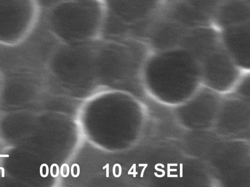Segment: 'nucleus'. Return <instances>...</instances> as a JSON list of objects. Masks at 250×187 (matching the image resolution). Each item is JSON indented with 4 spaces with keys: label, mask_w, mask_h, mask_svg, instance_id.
<instances>
[{
    "label": "nucleus",
    "mask_w": 250,
    "mask_h": 187,
    "mask_svg": "<svg viewBox=\"0 0 250 187\" xmlns=\"http://www.w3.org/2000/svg\"><path fill=\"white\" fill-rule=\"evenodd\" d=\"M188 28L165 16L162 9L142 25L139 38L152 52L168 51L180 47Z\"/></svg>",
    "instance_id": "nucleus-4"
},
{
    "label": "nucleus",
    "mask_w": 250,
    "mask_h": 187,
    "mask_svg": "<svg viewBox=\"0 0 250 187\" xmlns=\"http://www.w3.org/2000/svg\"><path fill=\"white\" fill-rule=\"evenodd\" d=\"M61 175L63 177H67L69 174V167L68 164H63L61 167Z\"/></svg>",
    "instance_id": "nucleus-12"
},
{
    "label": "nucleus",
    "mask_w": 250,
    "mask_h": 187,
    "mask_svg": "<svg viewBox=\"0 0 250 187\" xmlns=\"http://www.w3.org/2000/svg\"><path fill=\"white\" fill-rule=\"evenodd\" d=\"M205 25H212L213 16L222 0H178Z\"/></svg>",
    "instance_id": "nucleus-9"
},
{
    "label": "nucleus",
    "mask_w": 250,
    "mask_h": 187,
    "mask_svg": "<svg viewBox=\"0 0 250 187\" xmlns=\"http://www.w3.org/2000/svg\"><path fill=\"white\" fill-rule=\"evenodd\" d=\"M155 166H156V167H158L159 166H161L162 168H165V166H164V165L163 164L159 163V164H157Z\"/></svg>",
    "instance_id": "nucleus-21"
},
{
    "label": "nucleus",
    "mask_w": 250,
    "mask_h": 187,
    "mask_svg": "<svg viewBox=\"0 0 250 187\" xmlns=\"http://www.w3.org/2000/svg\"><path fill=\"white\" fill-rule=\"evenodd\" d=\"M147 166H148L147 164H146V165L144 166V168H143L141 171V175H140L141 177H143L144 172L145 171L146 168L147 167Z\"/></svg>",
    "instance_id": "nucleus-18"
},
{
    "label": "nucleus",
    "mask_w": 250,
    "mask_h": 187,
    "mask_svg": "<svg viewBox=\"0 0 250 187\" xmlns=\"http://www.w3.org/2000/svg\"><path fill=\"white\" fill-rule=\"evenodd\" d=\"M80 173V168L78 164H73L71 167V174L72 177H77Z\"/></svg>",
    "instance_id": "nucleus-10"
},
{
    "label": "nucleus",
    "mask_w": 250,
    "mask_h": 187,
    "mask_svg": "<svg viewBox=\"0 0 250 187\" xmlns=\"http://www.w3.org/2000/svg\"><path fill=\"white\" fill-rule=\"evenodd\" d=\"M104 19L102 0H58L51 4L45 16L49 32L62 44L100 38Z\"/></svg>",
    "instance_id": "nucleus-1"
},
{
    "label": "nucleus",
    "mask_w": 250,
    "mask_h": 187,
    "mask_svg": "<svg viewBox=\"0 0 250 187\" xmlns=\"http://www.w3.org/2000/svg\"><path fill=\"white\" fill-rule=\"evenodd\" d=\"M105 19L102 36L129 37L141 24L159 12L166 0H102Z\"/></svg>",
    "instance_id": "nucleus-2"
},
{
    "label": "nucleus",
    "mask_w": 250,
    "mask_h": 187,
    "mask_svg": "<svg viewBox=\"0 0 250 187\" xmlns=\"http://www.w3.org/2000/svg\"><path fill=\"white\" fill-rule=\"evenodd\" d=\"M183 164H180V177H183Z\"/></svg>",
    "instance_id": "nucleus-19"
},
{
    "label": "nucleus",
    "mask_w": 250,
    "mask_h": 187,
    "mask_svg": "<svg viewBox=\"0 0 250 187\" xmlns=\"http://www.w3.org/2000/svg\"><path fill=\"white\" fill-rule=\"evenodd\" d=\"M218 31L224 49L241 69L249 71L250 22Z\"/></svg>",
    "instance_id": "nucleus-5"
},
{
    "label": "nucleus",
    "mask_w": 250,
    "mask_h": 187,
    "mask_svg": "<svg viewBox=\"0 0 250 187\" xmlns=\"http://www.w3.org/2000/svg\"><path fill=\"white\" fill-rule=\"evenodd\" d=\"M167 177H178V175L176 174V175H168L167 176Z\"/></svg>",
    "instance_id": "nucleus-20"
},
{
    "label": "nucleus",
    "mask_w": 250,
    "mask_h": 187,
    "mask_svg": "<svg viewBox=\"0 0 250 187\" xmlns=\"http://www.w3.org/2000/svg\"><path fill=\"white\" fill-rule=\"evenodd\" d=\"M167 175L170 174V171H177L176 169H170V166L169 164H167Z\"/></svg>",
    "instance_id": "nucleus-17"
},
{
    "label": "nucleus",
    "mask_w": 250,
    "mask_h": 187,
    "mask_svg": "<svg viewBox=\"0 0 250 187\" xmlns=\"http://www.w3.org/2000/svg\"></svg>",
    "instance_id": "nucleus-24"
},
{
    "label": "nucleus",
    "mask_w": 250,
    "mask_h": 187,
    "mask_svg": "<svg viewBox=\"0 0 250 187\" xmlns=\"http://www.w3.org/2000/svg\"><path fill=\"white\" fill-rule=\"evenodd\" d=\"M50 174L53 177H57L58 176L60 169L58 165L57 164H53L50 167Z\"/></svg>",
    "instance_id": "nucleus-13"
},
{
    "label": "nucleus",
    "mask_w": 250,
    "mask_h": 187,
    "mask_svg": "<svg viewBox=\"0 0 250 187\" xmlns=\"http://www.w3.org/2000/svg\"><path fill=\"white\" fill-rule=\"evenodd\" d=\"M200 75L209 80L231 79L245 72L241 69L221 44L209 50L197 60Z\"/></svg>",
    "instance_id": "nucleus-6"
},
{
    "label": "nucleus",
    "mask_w": 250,
    "mask_h": 187,
    "mask_svg": "<svg viewBox=\"0 0 250 187\" xmlns=\"http://www.w3.org/2000/svg\"><path fill=\"white\" fill-rule=\"evenodd\" d=\"M122 167L119 164H115L113 166V175L115 177H119L122 174Z\"/></svg>",
    "instance_id": "nucleus-11"
},
{
    "label": "nucleus",
    "mask_w": 250,
    "mask_h": 187,
    "mask_svg": "<svg viewBox=\"0 0 250 187\" xmlns=\"http://www.w3.org/2000/svg\"><path fill=\"white\" fill-rule=\"evenodd\" d=\"M170 166H177V164H169Z\"/></svg>",
    "instance_id": "nucleus-22"
},
{
    "label": "nucleus",
    "mask_w": 250,
    "mask_h": 187,
    "mask_svg": "<svg viewBox=\"0 0 250 187\" xmlns=\"http://www.w3.org/2000/svg\"><path fill=\"white\" fill-rule=\"evenodd\" d=\"M2 168V167H0V169H1Z\"/></svg>",
    "instance_id": "nucleus-23"
},
{
    "label": "nucleus",
    "mask_w": 250,
    "mask_h": 187,
    "mask_svg": "<svg viewBox=\"0 0 250 187\" xmlns=\"http://www.w3.org/2000/svg\"><path fill=\"white\" fill-rule=\"evenodd\" d=\"M250 22V0H222L211 25L218 30Z\"/></svg>",
    "instance_id": "nucleus-8"
},
{
    "label": "nucleus",
    "mask_w": 250,
    "mask_h": 187,
    "mask_svg": "<svg viewBox=\"0 0 250 187\" xmlns=\"http://www.w3.org/2000/svg\"><path fill=\"white\" fill-rule=\"evenodd\" d=\"M38 15L36 0H0V44L13 45L22 40Z\"/></svg>",
    "instance_id": "nucleus-3"
},
{
    "label": "nucleus",
    "mask_w": 250,
    "mask_h": 187,
    "mask_svg": "<svg viewBox=\"0 0 250 187\" xmlns=\"http://www.w3.org/2000/svg\"><path fill=\"white\" fill-rule=\"evenodd\" d=\"M133 171L130 172L128 173V175L132 174L133 175V177H136V175L138 174V172L136 171V164H133Z\"/></svg>",
    "instance_id": "nucleus-16"
},
{
    "label": "nucleus",
    "mask_w": 250,
    "mask_h": 187,
    "mask_svg": "<svg viewBox=\"0 0 250 187\" xmlns=\"http://www.w3.org/2000/svg\"><path fill=\"white\" fill-rule=\"evenodd\" d=\"M221 43L219 31L212 25L188 28L180 47L197 61L205 53Z\"/></svg>",
    "instance_id": "nucleus-7"
},
{
    "label": "nucleus",
    "mask_w": 250,
    "mask_h": 187,
    "mask_svg": "<svg viewBox=\"0 0 250 187\" xmlns=\"http://www.w3.org/2000/svg\"><path fill=\"white\" fill-rule=\"evenodd\" d=\"M106 168V177H109V164L107 163L106 165L103 167V169Z\"/></svg>",
    "instance_id": "nucleus-15"
},
{
    "label": "nucleus",
    "mask_w": 250,
    "mask_h": 187,
    "mask_svg": "<svg viewBox=\"0 0 250 187\" xmlns=\"http://www.w3.org/2000/svg\"><path fill=\"white\" fill-rule=\"evenodd\" d=\"M155 169L156 170H158V171H161L162 172V174L161 175H158L156 172H154V175H155V176L157 177H162L163 176H165V171L163 170V169H160V168H157V167L155 166Z\"/></svg>",
    "instance_id": "nucleus-14"
}]
</instances>
